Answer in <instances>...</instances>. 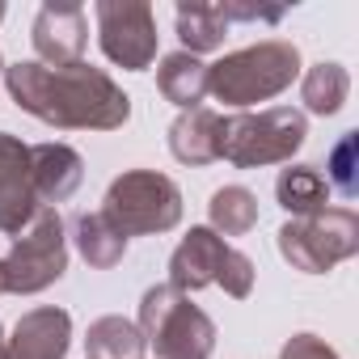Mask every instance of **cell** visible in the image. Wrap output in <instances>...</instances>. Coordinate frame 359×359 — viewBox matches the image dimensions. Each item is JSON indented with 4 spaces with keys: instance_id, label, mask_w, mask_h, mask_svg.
<instances>
[{
    "instance_id": "12",
    "label": "cell",
    "mask_w": 359,
    "mask_h": 359,
    "mask_svg": "<svg viewBox=\"0 0 359 359\" xmlns=\"http://www.w3.org/2000/svg\"><path fill=\"white\" fill-rule=\"evenodd\" d=\"M72 346V317L68 309L43 304L22 313L13 334L5 338V359H64Z\"/></svg>"
},
{
    "instance_id": "8",
    "label": "cell",
    "mask_w": 359,
    "mask_h": 359,
    "mask_svg": "<svg viewBox=\"0 0 359 359\" xmlns=\"http://www.w3.org/2000/svg\"><path fill=\"white\" fill-rule=\"evenodd\" d=\"M97 43L110 64L144 72L156 60V13L144 0H97Z\"/></svg>"
},
{
    "instance_id": "28",
    "label": "cell",
    "mask_w": 359,
    "mask_h": 359,
    "mask_svg": "<svg viewBox=\"0 0 359 359\" xmlns=\"http://www.w3.org/2000/svg\"><path fill=\"white\" fill-rule=\"evenodd\" d=\"M0 292H5V275H0Z\"/></svg>"
},
{
    "instance_id": "5",
    "label": "cell",
    "mask_w": 359,
    "mask_h": 359,
    "mask_svg": "<svg viewBox=\"0 0 359 359\" xmlns=\"http://www.w3.org/2000/svg\"><path fill=\"white\" fill-rule=\"evenodd\" d=\"M102 216L127 237H161L182 224V191L169 173L127 169L106 187Z\"/></svg>"
},
{
    "instance_id": "16",
    "label": "cell",
    "mask_w": 359,
    "mask_h": 359,
    "mask_svg": "<svg viewBox=\"0 0 359 359\" xmlns=\"http://www.w3.org/2000/svg\"><path fill=\"white\" fill-rule=\"evenodd\" d=\"M330 195L334 191H330V182L321 177L317 165H287L275 177V199H279V208L292 220H304V216L325 212L330 208Z\"/></svg>"
},
{
    "instance_id": "19",
    "label": "cell",
    "mask_w": 359,
    "mask_h": 359,
    "mask_svg": "<svg viewBox=\"0 0 359 359\" xmlns=\"http://www.w3.org/2000/svg\"><path fill=\"white\" fill-rule=\"evenodd\" d=\"M346 93H351V76H346V68L334 64V60L313 64V68L304 72V81H300V102H304V110H309V114H321V118L338 114L342 102H346Z\"/></svg>"
},
{
    "instance_id": "22",
    "label": "cell",
    "mask_w": 359,
    "mask_h": 359,
    "mask_svg": "<svg viewBox=\"0 0 359 359\" xmlns=\"http://www.w3.org/2000/svg\"><path fill=\"white\" fill-rule=\"evenodd\" d=\"M359 135L355 131H346V135H338V144L330 148V156H325V182H330V191H338L342 199H355L359 195Z\"/></svg>"
},
{
    "instance_id": "9",
    "label": "cell",
    "mask_w": 359,
    "mask_h": 359,
    "mask_svg": "<svg viewBox=\"0 0 359 359\" xmlns=\"http://www.w3.org/2000/svg\"><path fill=\"white\" fill-rule=\"evenodd\" d=\"M30 43L39 64L47 68H68V64H85V47H89V18L76 0H47L34 13L30 26Z\"/></svg>"
},
{
    "instance_id": "26",
    "label": "cell",
    "mask_w": 359,
    "mask_h": 359,
    "mask_svg": "<svg viewBox=\"0 0 359 359\" xmlns=\"http://www.w3.org/2000/svg\"><path fill=\"white\" fill-rule=\"evenodd\" d=\"M0 359H5V325H0Z\"/></svg>"
},
{
    "instance_id": "7",
    "label": "cell",
    "mask_w": 359,
    "mask_h": 359,
    "mask_svg": "<svg viewBox=\"0 0 359 359\" xmlns=\"http://www.w3.org/2000/svg\"><path fill=\"white\" fill-rule=\"evenodd\" d=\"M279 254L300 275H325L359 254V216L351 208H325L279 229Z\"/></svg>"
},
{
    "instance_id": "13",
    "label": "cell",
    "mask_w": 359,
    "mask_h": 359,
    "mask_svg": "<svg viewBox=\"0 0 359 359\" xmlns=\"http://www.w3.org/2000/svg\"><path fill=\"white\" fill-rule=\"evenodd\" d=\"M30 173H34V195L39 208H55L64 199H72L85 182V161L72 144L47 140V144H30Z\"/></svg>"
},
{
    "instance_id": "2",
    "label": "cell",
    "mask_w": 359,
    "mask_h": 359,
    "mask_svg": "<svg viewBox=\"0 0 359 359\" xmlns=\"http://www.w3.org/2000/svg\"><path fill=\"white\" fill-rule=\"evenodd\" d=\"M296 76H300V47L287 39H266L208 64V93L233 110H250L292 89Z\"/></svg>"
},
{
    "instance_id": "27",
    "label": "cell",
    "mask_w": 359,
    "mask_h": 359,
    "mask_svg": "<svg viewBox=\"0 0 359 359\" xmlns=\"http://www.w3.org/2000/svg\"><path fill=\"white\" fill-rule=\"evenodd\" d=\"M0 76H5V60H0Z\"/></svg>"
},
{
    "instance_id": "10",
    "label": "cell",
    "mask_w": 359,
    "mask_h": 359,
    "mask_svg": "<svg viewBox=\"0 0 359 359\" xmlns=\"http://www.w3.org/2000/svg\"><path fill=\"white\" fill-rule=\"evenodd\" d=\"M39 212L34 173H30V144L0 131V233L18 237Z\"/></svg>"
},
{
    "instance_id": "25",
    "label": "cell",
    "mask_w": 359,
    "mask_h": 359,
    "mask_svg": "<svg viewBox=\"0 0 359 359\" xmlns=\"http://www.w3.org/2000/svg\"><path fill=\"white\" fill-rule=\"evenodd\" d=\"M279 359H338V351L325 338H317V334H292L283 342Z\"/></svg>"
},
{
    "instance_id": "24",
    "label": "cell",
    "mask_w": 359,
    "mask_h": 359,
    "mask_svg": "<svg viewBox=\"0 0 359 359\" xmlns=\"http://www.w3.org/2000/svg\"><path fill=\"white\" fill-rule=\"evenodd\" d=\"M254 258L250 254H241V250H233L229 258H224V271H220V279H216V287H224V296H233V300H245L250 292H254Z\"/></svg>"
},
{
    "instance_id": "14",
    "label": "cell",
    "mask_w": 359,
    "mask_h": 359,
    "mask_svg": "<svg viewBox=\"0 0 359 359\" xmlns=\"http://www.w3.org/2000/svg\"><path fill=\"white\" fill-rule=\"evenodd\" d=\"M169 152L173 161H182L191 169L220 161V114L212 106L182 110L169 123Z\"/></svg>"
},
{
    "instance_id": "4",
    "label": "cell",
    "mask_w": 359,
    "mask_h": 359,
    "mask_svg": "<svg viewBox=\"0 0 359 359\" xmlns=\"http://www.w3.org/2000/svg\"><path fill=\"white\" fill-rule=\"evenodd\" d=\"M135 330L144 334V346L156 351V359H212L216 351V321L169 283L144 292Z\"/></svg>"
},
{
    "instance_id": "17",
    "label": "cell",
    "mask_w": 359,
    "mask_h": 359,
    "mask_svg": "<svg viewBox=\"0 0 359 359\" xmlns=\"http://www.w3.org/2000/svg\"><path fill=\"white\" fill-rule=\"evenodd\" d=\"M173 22H177V39H182L187 55L220 51L229 39V22H224L220 5H212V0H177Z\"/></svg>"
},
{
    "instance_id": "20",
    "label": "cell",
    "mask_w": 359,
    "mask_h": 359,
    "mask_svg": "<svg viewBox=\"0 0 359 359\" xmlns=\"http://www.w3.org/2000/svg\"><path fill=\"white\" fill-rule=\"evenodd\" d=\"M85 351H89L85 359H140L144 355V334L135 330V321L110 313V317L89 321Z\"/></svg>"
},
{
    "instance_id": "15",
    "label": "cell",
    "mask_w": 359,
    "mask_h": 359,
    "mask_svg": "<svg viewBox=\"0 0 359 359\" xmlns=\"http://www.w3.org/2000/svg\"><path fill=\"white\" fill-rule=\"evenodd\" d=\"M156 93L177 110H195L208 97V64L187 51H169L156 68Z\"/></svg>"
},
{
    "instance_id": "29",
    "label": "cell",
    "mask_w": 359,
    "mask_h": 359,
    "mask_svg": "<svg viewBox=\"0 0 359 359\" xmlns=\"http://www.w3.org/2000/svg\"><path fill=\"white\" fill-rule=\"evenodd\" d=\"M0 22H5V5H0Z\"/></svg>"
},
{
    "instance_id": "18",
    "label": "cell",
    "mask_w": 359,
    "mask_h": 359,
    "mask_svg": "<svg viewBox=\"0 0 359 359\" xmlns=\"http://www.w3.org/2000/svg\"><path fill=\"white\" fill-rule=\"evenodd\" d=\"M72 241L81 250V258L93 271H110L127 258V233H118L102 212H81L72 216Z\"/></svg>"
},
{
    "instance_id": "3",
    "label": "cell",
    "mask_w": 359,
    "mask_h": 359,
    "mask_svg": "<svg viewBox=\"0 0 359 359\" xmlns=\"http://www.w3.org/2000/svg\"><path fill=\"white\" fill-rule=\"evenodd\" d=\"M309 135V118L296 106H271V110H237L220 114V161L237 169H262V165H287Z\"/></svg>"
},
{
    "instance_id": "6",
    "label": "cell",
    "mask_w": 359,
    "mask_h": 359,
    "mask_svg": "<svg viewBox=\"0 0 359 359\" xmlns=\"http://www.w3.org/2000/svg\"><path fill=\"white\" fill-rule=\"evenodd\" d=\"M68 271V224L55 208H39L34 220L13 237V250L0 258L9 296H39Z\"/></svg>"
},
{
    "instance_id": "23",
    "label": "cell",
    "mask_w": 359,
    "mask_h": 359,
    "mask_svg": "<svg viewBox=\"0 0 359 359\" xmlns=\"http://www.w3.org/2000/svg\"><path fill=\"white\" fill-rule=\"evenodd\" d=\"M220 13L229 26H279L287 18V5H245V0H220Z\"/></svg>"
},
{
    "instance_id": "1",
    "label": "cell",
    "mask_w": 359,
    "mask_h": 359,
    "mask_svg": "<svg viewBox=\"0 0 359 359\" xmlns=\"http://www.w3.org/2000/svg\"><path fill=\"white\" fill-rule=\"evenodd\" d=\"M5 89L18 110L60 131H114L131 118V97L93 64L47 68L39 60H18L5 68Z\"/></svg>"
},
{
    "instance_id": "21",
    "label": "cell",
    "mask_w": 359,
    "mask_h": 359,
    "mask_svg": "<svg viewBox=\"0 0 359 359\" xmlns=\"http://www.w3.org/2000/svg\"><path fill=\"white\" fill-rule=\"evenodd\" d=\"M208 229L220 237H245L258 224V195L250 187H220L208 203Z\"/></svg>"
},
{
    "instance_id": "11",
    "label": "cell",
    "mask_w": 359,
    "mask_h": 359,
    "mask_svg": "<svg viewBox=\"0 0 359 359\" xmlns=\"http://www.w3.org/2000/svg\"><path fill=\"white\" fill-rule=\"evenodd\" d=\"M229 254H233V245H229L220 233H212L208 224H195V229L182 237V245L169 254V287L182 292V296L212 287V283L220 279Z\"/></svg>"
}]
</instances>
